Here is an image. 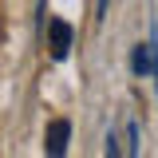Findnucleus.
Returning <instances> with one entry per match:
<instances>
[{
  "label": "nucleus",
  "mask_w": 158,
  "mask_h": 158,
  "mask_svg": "<svg viewBox=\"0 0 158 158\" xmlns=\"http://www.w3.org/2000/svg\"><path fill=\"white\" fill-rule=\"evenodd\" d=\"M67 142H71V123H67V118H52V123H48V135H44L48 158H63L67 154Z\"/></svg>",
  "instance_id": "nucleus-1"
},
{
  "label": "nucleus",
  "mask_w": 158,
  "mask_h": 158,
  "mask_svg": "<svg viewBox=\"0 0 158 158\" xmlns=\"http://www.w3.org/2000/svg\"><path fill=\"white\" fill-rule=\"evenodd\" d=\"M48 48H52V59H67L71 56V24H67V20H52V28H48Z\"/></svg>",
  "instance_id": "nucleus-2"
},
{
  "label": "nucleus",
  "mask_w": 158,
  "mask_h": 158,
  "mask_svg": "<svg viewBox=\"0 0 158 158\" xmlns=\"http://www.w3.org/2000/svg\"><path fill=\"white\" fill-rule=\"evenodd\" d=\"M150 63H154L150 44H138L135 52H131V71H135V75H146V71H150Z\"/></svg>",
  "instance_id": "nucleus-3"
},
{
  "label": "nucleus",
  "mask_w": 158,
  "mask_h": 158,
  "mask_svg": "<svg viewBox=\"0 0 158 158\" xmlns=\"http://www.w3.org/2000/svg\"><path fill=\"white\" fill-rule=\"evenodd\" d=\"M127 138H131V146H127V154H131V158H138V127H135V123L127 127Z\"/></svg>",
  "instance_id": "nucleus-4"
},
{
  "label": "nucleus",
  "mask_w": 158,
  "mask_h": 158,
  "mask_svg": "<svg viewBox=\"0 0 158 158\" xmlns=\"http://www.w3.org/2000/svg\"><path fill=\"white\" fill-rule=\"evenodd\" d=\"M103 158H118V138L115 135H107V154Z\"/></svg>",
  "instance_id": "nucleus-5"
},
{
  "label": "nucleus",
  "mask_w": 158,
  "mask_h": 158,
  "mask_svg": "<svg viewBox=\"0 0 158 158\" xmlns=\"http://www.w3.org/2000/svg\"><path fill=\"white\" fill-rule=\"evenodd\" d=\"M107 4H111V0H99V4H95V16H107Z\"/></svg>",
  "instance_id": "nucleus-6"
}]
</instances>
